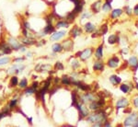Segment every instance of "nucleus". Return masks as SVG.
I'll list each match as a JSON object with an SVG mask.
<instances>
[{"mask_svg":"<svg viewBox=\"0 0 138 127\" xmlns=\"http://www.w3.org/2000/svg\"><path fill=\"white\" fill-rule=\"evenodd\" d=\"M18 52H20V53H22V54H25V53L27 52V47H26L25 45H22V46L19 48Z\"/></svg>","mask_w":138,"mask_h":127,"instance_id":"nucleus-41","label":"nucleus"},{"mask_svg":"<svg viewBox=\"0 0 138 127\" xmlns=\"http://www.w3.org/2000/svg\"><path fill=\"white\" fill-rule=\"evenodd\" d=\"M121 90L122 91L123 93H127V92L129 91V87L126 84L121 85Z\"/></svg>","mask_w":138,"mask_h":127,"instance_id":"nucleus-38","label":"nucleus"},{"mask_svg":"<svg viewBox=\"0 0 138 127\" xmlns=\"http://www.w3.org/2000/svg\"><path fill=\"white\" fill-rule=\"evenodd\" d=\"M92 52H93L92 48L85 49L83 52H80V55H79L80 59L82 61H85V60H87V59H88L90 56H91V55H92Z\"/></svg>","mask_w":138,"mask_h":127,"instance_id":"nucleus-11","label":"nucleus"},{"mask_svg":"<svg viewBox=\"0 0 138 127\" xmlns=\"http://www.w3.org/2000/svg\"><path fill=\"white\" fill-rule=\"evenodd\" d=\"M129 64H130L132 67H137V66H138L137 57H135V56H132V57L129 59Z\"/></svg>","mask_w":138,"mask_h":127,"instance_id":"nucleus-30","label":"nucleus"},{"mask_svg":"<svg viewBox=\"0 0 138 127\" xmlns=\"http://www.w3.org/2000/svg\"><path fill=\"white\" fill-rule=\"evenodd\" d=\"M128 104H129V101H128L127 99H121L120 100H118L117 103H116V107H117V109L124 108Z\"/></svg>","mask_w":138,"mask_h":127,"instance_id":"nucleus-21","label":"nucleus"},{"mask_svg":"<svg viewBox=\"0 0 138 127\" xmlns=\"http://www.w3.org/2000/svg\"><path fill=\"white\" fill-rule=\"evenodd\" d=\"M104 68V64L100 62V61H97L95 62L94 66H93V69L94 70H97V71H99V70H103Z\"/></svg>","mask_w":138,"mask_h":127,"instance_id":"nucleus-26","label":"nucleus"},{"mask_svg":"<svg viewBox=\"0 0 138 127\" xmlns=\"http://www.w3.org/2000/svg\"><path fill=\"white\" fill-rule=\"evenodd\" d=\"M95 56L98 59H101L102 57H103V46L102 45L99 46L97 48L96 52H95Z\"/></svg>","mask_w":138,"mask_h":127,"instance_id":"nucleus-25","label":"nucleus"},{"mask_svg":"<svg viewBox=\"0 0 138 127\" xmlns=\"http://www.w3.org/2000/svg\"><path fill=\"white\" fill-rule=\"evenodd\" d=\"M26 68V66L23 65L22 63L20 64H18V63H14L12 66L10 67H8L6 69V74L7 75H17L18 76V74H20L21 72L24 71V69Z\"/></svg>","mask_w":138,"mask_h":127,"instance_id":"nucleus-2","label":"nucleus"},{"mask_svg":"<svg viewBox=\"0 0 138 127\" xmlns=\"http://www.w3.org/2000/svg\"><path fill=\"white\" fill-rule=\"evenodd\" d=\"M102 106H103V102H102L101 100L99 101V100L96 99V100H93L90 103H88V109L91 110H94V111L99 110Z\"/></svg>","mask_w":138,"mask_h":127,"instance_id":"nucleus-10","label":"nucleus"},{"mask_svg":"<svg viewBox=\"0 0 138 127\" xmlns=\"http://www.w3.org/2000/svg\"><path fill=\"white\" fill-rule=\"evenodd\" d=\"M53 67L50 64H42L41 65V69H40V72L41 73H49L52 72V69Z\"/></svg>","mask_w":138,"mask_h":127,"instance_id":"nucleus-16","label":"nucleus"},{"mask_svg":"<svg viewBox=\"0 0 138 127\" xmlns=\"http://www.w3.org/2000/svg\"><path fill=\"white\" fill-rule=\"evenodd\" d=\"M0 51L2 52L3 55H11L13 53V49L11 48V46L5 41V42H0Z\"/></svg>","mask_w":138,"mask_h":127,"instance_id":"nucleus-7","label":"nucleus"},{"mask_svg":"<svg viewBox=\"0 0 138 127\" xmlns=\"http://www.w3.org/2000/svg\"><path fill=\"white\" fill-rule=\"evenodd\" d=\"M63 46H62V43H59V42H55L52 45V51L55 53V54H58V53H61L63 51Z\"/></svg>","mask_w":138,"mask_h":127,"instance_id":"nucleus-20","label":"nucleus"},{"mask_svg":"<svg viewBox=\"0 0 138 127\" xmlns=\"http://www.w3.org/2000/svg\"><path fill=\"white\" fill-rule=\"evenodd\" d=\"M25 54H26L25 55V58L26 59H29V58H32L33 57V52H31V51H27Z\"/></svg>","mask_w":138,"mask_h":127,"instance_id":"nucleus-39","label":"nucleus"},{"mask_svg":"<svg viewBox=\"0 0 138 127\" xmlns=\"http://www.w3.org/2000/svg\"><path fill=\"white\" fill-rule=\"evenodd\" d=\"M18 99L17 97L13 98V99H11L9 100V102L7 104V107L10 110H14L18 107Z\"/></svg>","mask_w":138,"mask_h":127,"instance_id":"nucleus-17","label":"nucleus"},{"mask_svg":"<svg viewBox=\"0 0 138 127\" xmlns=\"http://www.w3.org/2000/svg\"><path fill=\"white\" fill-rule=\"evenodd\" d=\"M102 10L103 11H105V12H108L110 11V9H111V5H110V2H106V3H104L101 6Z\"/></svg>","mask_w":138,"mask_h":127,"instance_id":"nucleus-31","label":"nucleus"},{"mask_svg":"<svg viewBox=\"0 0 138 127\" xmlns=\"http://www.w3.org/2000/svg\"><path fill=\"white\" fill-rule=\"evenodd\" d=\"M100 7H101V2L100 1H97L95 3H93L92 6H91V8L94 12H99Z\"/></svg>","mask_w":138,"mask_h":127,"instance_id":"nucleus-27","label":"nucleus"},{"mask_svg":"<svg viewBox=\"0 0 138 127\" xmlns=\"http://www.w3.org/2000/svg\"><path fill=\"white\" fill-rule=\"evenodd\" d=\"M54 27L56 30H60V29H66L69 27V22L66 19L61 18L59 20H56V22L54 23Z\"/></svg>","mask_w":138,"mask_h":127,"instance_id":"nucleus-9","label":"nucleus"},{"mask_svg":"<svg viewBox=\"0 0 138 127\" xmlns=\"http://www.w3.org/2000/svg\"><path fill=\"white\" fill-rule=\"evenodd\" d=\"M81 33H82V29L77 26H75L74 28H72V30H70V35L73 38H77V37L80 36Z\"/></svg>","mask_w":138,"mask_h":127,"instance_id":"nucleus-13","label":"nucleus"},{"mask_svg":"<svg viewBox=\"0 0 138 127\" xmlns=\"http://www.w3.org/2000/svg\"><path fill=\"white\" fill-rule=\"evenodd\" d=\"M91 17V13L90 12H84L81 15V19H85V18H89Z\"/></svg>","mask_w":138,"mask_h":127,"instance_id":"nucleus-40","label":"nucleus"},{"mask_svg":"<svg viewBox=\"0 0 138 127\" xmlns=\"http://www.w3.org/2000/svg\"><path fill=\"white\" fill-rule=\"evenodd\" d=\"M84 29H85V30H86V32H88V33H92V32L95 31L96 27H95V25L93 24V23H91V22H88V23L85 24Z\"/></svg>","mask_w":138,"mask_h":127,"instance_id":"nucleus-19","label":"nucleus"},{"mask_svg":"<svg viewBox=\"0 0 138 127\" xmlns=\"http://www.w3.org/2000/svg\"><path fill=\"white\" fill-rule=\"evenodd\" d=\"M83 6H84V3H83V2H80V3H78L77 5H75V7H74L73 11L76 13V14L80 13L82 11V9H83Z\"/></svg>","mask_w":138,"mask_h":127,"instance_id":"nucleus-28","label":"nucleus"},{"mask_svg":"<svg viewBox=\"0 0 138 127\" xmlns=\"http://www.w3.org/2000/svg\"><path fill=\"white\" fill-rule=\"evenodd\" d=\"M121 13H122V11H121V9H120V8L114 9V10H112V12H111V18H117L118 17H120L121 15Z\"/></svg>","mask_w":138,"mask_h":127,"instance_id":"nucleus-29","label":"nucleus"},{"mask_svg":"<svg viewBox=\"0 0 138 127\" xmlns=\"http://www.w3.org/2000/svg\"><path fill=\"white\" fill-rule=\"evenodd\" d=\"M79 99H80L81 103H83V104H88L93 100H96V97L92 93L88 92V93H85L83 95H81Z\"/></svg>","mask_w":138,"mask_h":127,"instance_id":"nucleus-6","label":"nucleus"},{"mask_svg":"<svg viewBox=\"0 0 138 127\" xmlns=\"http://www.w3.org/2000/svg\"><path fill=\"white\" fill-rule=\"evenodd\" d=\"M133 13H134L136 16H138V6H136L135 7H134V9H133Z\"/></svg>","mask_w":138,"mask_h":127,"instance_id":"nucleus-44","label":"nucleus"},{"mask_svg":"<svg viewBox=\"0 0 138 127\" xmlns=\"http://www.w3.org/2000/svg\"><path fill=\"white\" fill-rule=\"evenodd\" d=\"M46 44V41L42 38V39H38L37 40V42H36V47H41V46H43V45H45Z\"/></svg>","mask_w":138,"mask_h":127,"instance_id":"nucleus-35","label":"nucleus"},{"mask_svg":"<svg viewBox=\"0 0 138 127\" xmlns=\"http://www.w3.org/2000/svg\"><path fill=\"white\" fill-rule=\"evenodd\" d=\"M54 70H56V71H58V70H64L65 69V66H64V65L62 64V62H56L55 63V65H54Z\"/></svg>","mask_w":138,"mask_h":127,"instance_id":"nucleus-32","label":"nucleus"},{"mask_svg":"<svg viewBox=\"0 0 138 127\" xmlns=\"http://www.w3.org/2000/svg\"><path fill=\"white\" fill-rule=\"evenodd\" d=\"M133 103H134V106L138 108V98H135L134 100H133Z\"/></svg>","mask_w":138,"mask_h":127,"instance_id":"nucleus-43","label":"nucleus"},{"mask_svg":"<svg viewBox=\"0 0 138 127\" xmlns=\"http://www.w3.org/2000/svg\"><path fill=\"white\" fill-rule=\"evenodd\" d=\"M119 63H120V60H119V58L118 57H113V58H111V59H110L108 62V66L110 67H117L118 66V65H119Z\"/></svg>","mask_w":138,"mask_h":127,"instance_id":"nucleus-22","label":"nucleus"},{"mask_svg":"<svg viewBox=\"0 0 138 127\" xmlns=\"http://www.w3.org/2000/svg\"><path fill=\"white\" fill-rule=\"evenodd\" d=\"M37 88H32L31 86L30 87H28V88H26L23 91V95L26 96V97H31V96H33V95H35L37 92Z\"/></svg>","mask_w":138,"mask_h":127,"instance_id":"nucleus-12","label":"nucleus"},{"mask_svg":"<svg viewBox=\"0 0 138 127\" xmlns=\"http://www.w3.org/2000/svg\"><path fill=\"white\" fill-rule=\"evenodd\" d=\"M124 126H136L138 127V114L132 113L129 115L124 121Z\"/></svg>","mask_w":138,"mask_h":127,"instance_id":"nucleus-4","label":"nucleus"},{"mask_svg":"<svg viewBox=\"0 0 138 127\" xmlns=\"http://www.w3.org/2000/svg\"><path fill=\"white\" fill-rule=\"evenodd\" d=\"M11 61H12V58L9 57V56H3V57H0V67L8 65Z\"/></svg>","mask_w":138,"mask_h":127,"instance_id":"nucleus-23","label":"nucleus"},{"mask_svg":"<svg viewBox=\"0 0 138 127\" xmlns=\"http://www.w3.org/2000/svg\"><path fill=\"white\" fill-rule=\"evenodd\" d=\"M61 84L64 85V86H70V85L72 84V82H71V79H70V77H68V76H63L62 77V78H61Z\"/></svg>","mask_w":138,"mask_h":127,"instance_id":"nucleus-24","label":"nucleus"},{"mask_svg":"<svg viewBox=\"0 0 138 127\" xmlns=\"http://www.w3.org/2000/svg\"><path fill=\"white\" fill-rule=\"evenodd\" d=\"M32 77H32V78L34 79V80H36V79L38 78V76H36V75H33V76H32Z\"/></svg>","mask_w":138,"mask_h":127,"instance_id":"nucleus-46","label":"nucleus"},{"mask_svg":"<svg viewBox=\"0 0 138 127\" xmlns=\"http://www.w3.org/2000/svg\"><path fill=\"white\" fill-rule=\"evenodd\" d=\"M18 87L19 88V89H23V90H24L26 88L29 87V81H28V79L26 78V77L21 78L19 80V82H18Z\"/></svg>","mask_w":138,"mask_h":127,"instance_id":"nucleus-18","label":"nucleus"},{"mask_svg":"<svg viewBox=\"0 0 138 127\" xmlns=\"http://www.w3.org/2000/svg\"><path fill=\"white\" fill-rule=\"evenodd\" d=\"M136 88H138V84H136Z\"/></svg>","mask_w":138,"mask_h":127,"instance_id":"nucleus-48","label":"nucleus"},{"mask_svg":"<svg viewBox=\"0 0 138 127\" xmlns=\"http://www.w3.org/2000/svg\"><path fill=\"white\" fill-rule=\"evenodd\" d=\"M6 42L11 46V48L13 49V51H16V52H18L19 48L23 45V44H21V42H19V40L16 39L15 37H13V36L6 37Z\"/></svg>","mask_w":138,"mask_h":127,"instance_id":"nucleus-3","label":"nucleus"},{"mask_svg":"<svg viewBox=\"0 0 138 127\" xmlns=\"http://www.w3.org/2000/svg\"><path fill=\"white\" fill-rule=\"evenodd\" d=\"M101 30H102V33L105 34V33L107 32V30H108V29H107V26H106V25H103V27H102Z\"/></svg>","mask_w":138,"mask_h":127,"instance_id":"nucleus-42","label":"nucleus"},{"mask_svg":"<svg viewBox=\"0 0 138 127\" xmlns=\"http://www.w3.org/2000/svg\"><path fill=\"white\" fill-rule=\"evenodd\" d=\"M18 82H19V80H18V76L17 75H12V77H10V80H9V87L10 88H16V87H18Z\"/></svg>","mask_w":138,"mask_h":127,"instance_id":"nucleus-15","label":"nucleus"},{"mask_svg":"<svg viewBox=\"0 0 138 127\" xmlns=\"http://www.w3.org/2000/svg\"><path fill=\"white\" fill-rule=\"evenodd\" d=\"M107 117L104 111H99V112H94V113H90L87 116V121L88 122H92V123H96V122H99L102 123L106 121Z\"/></svg>","mask_w":138,"mask_h":127,"instance_id":"nucleus-1","label":"nucleus"},{"mask_svg":"<svg viewBox=\"0 0 138 127\" xmlns=\"http://www.w3.org/2000/svg\"><path fill=\"white\" fill-rule=\"evenodd\" d=\"M118 41H119V38H117L115 35H110V36L109 37V42H110V44H113V43H115V42H118Z\"/></svg>","mask_w":138,"mask_h":127,"instance_id":"nucleus-37","label":"nucleus"},{"mask_svg":"<svg viewBox=\"0 0 138 127\" xmlns=\"http://www.w3.org/2000/svg\"><path fill=\"white\" fill-rule=\"evenodd\" d=\"M25 60H26V58H25V57H22V56H19V57H15V58H13V59H12L13 63H18V64L23 63Z\"/></svg>","mask_w":138,"mask_h":127,"instance_id":"nucleus-36","label":"nucleus"},{"mask_svg":"<svg viewBox=\"0 0 138 127\" xmlns=\"http://www.w3.org/2000/svg\"><path fill=\"white\" fill-rule=\"evenodd\" d=\"M110 81L113 85H117L118 83L121 82V78L118 77H116V76H111V77H110Z\"/></svg>","mask_w":138,"mask_h":127,"instance_id":"nucleus-33","label":"nucleus"},{"mask_svg":"<svg viewBox=\"0 0 138 127\" xmlns=\"http://www.w3.org/2000/svg\"><path fill=\"white\" fill-rule=\"evenodd\" d=\"M70 63H71V66L73 67V69H77V68H78L79 66H80V63H79L77 59H73Z\"/></svg>","mask_w":138,"mask_h":127,"instance_id":"nucleus-34","label":"nucleus"},{"mask_svg":"<svg viewBox=\"0 0 138 127\" xmlns=\"http://www.w3.org/2000/svg\"><path fill=\"white\" fill-rule=\"evenodd\" d=\"M106 1H107V2H111L112 0H106Z\"/></svg>","mask_w":138,"mask_h":127,"instance_id":"nucleus-47","label":"nucleus"},{"mask_svg":"<svg viewBox=\"0 0 138 127\" xmlns=\"http://www.w3.org/2000/svg\"><path fill=\"white\" fill-rule=\"evenodd\" d=\"M38 39H33V38H28V37H20L19 38V42H21V44H23L25 46H31V45H35Z\"/></svg>","mask_w":138,"mask_h":127,"instance_id":"nucleus-8","label":"nucleus"},{"mask_svg":"<svg viewBox=\"0 0 138 127\" xmlns=\"http://www.w3.org/2000/svg\"><path fill=\"white\" fill-rule=\"evenodd\" d=\"M125 9H126V12H127L128 15H131V14H132V11H131V8H130V7H126Z\"/></svg>","mask_w":138,"mask_h":127,"instance_id":"nucleus-45","label":"nucleus"},{"mask_svg":"<svg viewBox=\"0 0 138 127\" xmlns=\"http://www.w3.org/2000/svg\"><path fill=\"white\" fill-rule=\"evenodd\" d=\"M66 35V30H55L54 31L51 35H50V41L51 42H58L62 40L63 38H65Z\"/></svg>","mask_w":138,"mask_h":127,"instance_id":"nucleus-5","label":"nucleus"},{"mask_svg":"<svg viewBox=\"0 0 138 127\" xmlns=\"http://www.w3.org/2000/svg\"><path fill=\"white\" fill-rule=\"evenodd\" d=\"M62 46H63V49H64V50L70 51V50H72L73 48V41L70 40V39L65 40L64 42H62Z\"/></svg>","mask_w":138,"mask_h":127,"instance_id":"nucleus-14","label":"nucleus"}]
</instances>
